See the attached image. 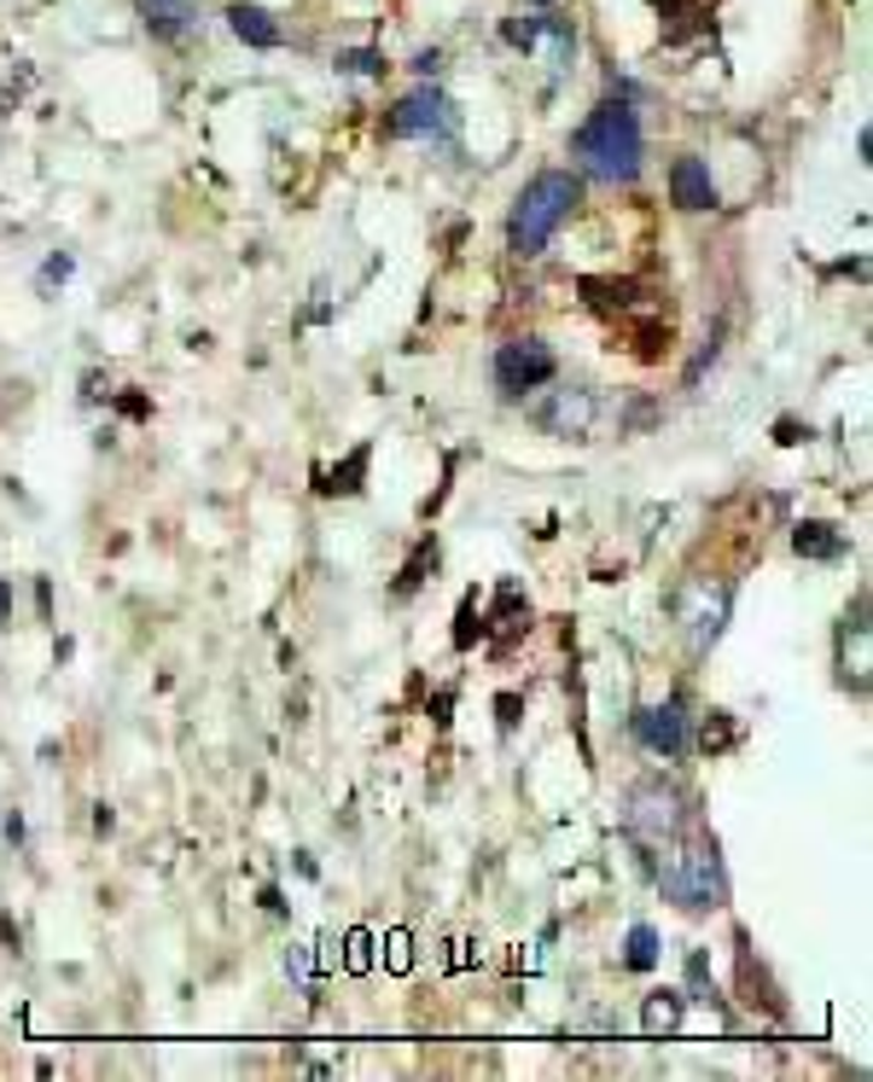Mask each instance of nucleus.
Returning a JSON list of instances; mask_svg holds the SVG:
<instances>
[{"mask_svg":"<svg viewBox=\"0 0 873 1082\" xmlns=\"http://www.w3.org/2000/svg\"><path fill=\"white\" fill-rule=\"evenodd\" d=\"M571 157L594 181H635L641 175V117L629 99H605V106L571 134Z\"/></svg>","mask_w":873,"mask_h":1082,"instance_id":"obj_1","label":"nucleus"},{"mask_svg":"<svg viewBox=\"0 0 873 1082\" xmlns=\"http://www.w3.org/2000/svg\"><path fill=\"white\" fill-rule=\"evenodd\" d=\"M582 204V181L565 175V170H547L536 175L531 187L519 193L513 216H506V251L513 256H542L547 239L559 233V221Z\"/></svg>","mask_w":873,"mask_h":1082,"instance_id":"obj_2","label":"nucleus"},{"mask_svg":"<svg viewBox=\"0 0 873 1082\" xmlns=\"http://www.w3.org/2000/svg\"><path fill=\"white\" fill-rule=\"evenodd\" d=\"M547 379H554V350L542 338H506L495 350V391L501 396H524Z\"/></svg>","mask_w":873,"mask_h":1082,"instance_id":"obj_3","label":"nucleus"},{"mask_svg":"<svg viewBox=\"0 0 873 1082\" xmlns=\"http://www.w3.org/2000/svg\"><path fill=\"white\" fill-rule=\"evenodd\" d=\"M664 890L676 896L681 908H717L722 903V867H717V850H687L676 867L664 873Z\"/></svg>","mask_w":873,"mask_h":1082,"instance_id":"obj_4","label":"nucleus"},{"mask_svg":"<svg viewBox=\"0 0 873 1082\" xmlns=\"http://www.w3.org/2000/svg\"><path fill=\"white\" fill-rule=\"evenodd\" d=\"M635 733H641V745L653 751V757H664V763H676V757H687V751H694V733H687L681 699H664V704H653V710H641V717H635Z\"/></svg>","mask_w":873,"mask_h":1082,"instance_id":"obj_5","label":"nucleus"},{"mask_svg":"<svg viewBox=\"0 0 873 1082\" xmlns=\"http://www.w3.org/2000/svg\"><path fill=\"white\" fill-rule=\"evenodd\" d=\"M443 129H449V99H443L437 88H414L391 117H384V134H391V140H432Z\"/></svg>","mask_w":873,"mask_h":1082,"instance_id":"obj_6","label":"nucleus"},{"mask_svg":"<svg viewBox=\"0 0 873 1082\" xmlns=\"http://www.w3.org/2000/svg\"><path fill=\"white\" fill-rule=\"evenodd\" d=\"M669 198H676L681 210H710V204H717V181H710V170L699 157H676L669 163Z\"/></svg>","mask_w":873,"mask_h":1082,"instance_id":"obj_7","label":"nucleus"},{"mask_svg":"<svg viewBox=\"0 0 873 1082\" xmlns=\"http://www.w3.org/2000/svg\"><path fill=\"white\" fill-rule=\"evenodd\" d=\"M542 425L559 437H582L588 425H594V396L588 391H559L554 407H542Z\"/></svg>","mask_w":873,"mask_h":1082,"instance_id":"obj_8","label":"nucleus"},{"mask_svg":"<svg viewBox=\"0 0 873 1082\" xmlns=\"http://www.w3.org/2000/svg\"><path fill=\"white\" fill-rule=\"evenodd\" d=\"M635 832H653V839H664V832H676V791H664L658 780L635 791Z\"/></svg>","mask_w":873,"mask_h":1082,"instance_id":"obj_9","label":"nucleus"},{"mask_svg":"<svg viewBox=\"0 0 873 1082\" xmlns=\"http://www.w3.org/2000/svg\"><path fill=\"white\" fill-rule=\"evenodd\" d=\"M134 7H140L152 35H181V30H193V18H198V0H134Z\"/></svg>","mask_w":873,"mask_h":1082,"instance_id":"obj_10","label":"nucleus"},{"mask_svg":"<svg viewBox=\"0 0 873 1082\" xmlns=\"http://www.w3.org/2000/svg\"><path fill=\"white\" fill-rule=\"evenodd\" d=\"M228 18H233V35L239 41H251V47H280V24L262 7H233Z\"/></svg>","mask_w":873,"mask_h":1082,"instance_id":"obj_11","label":"nucleus"},{"mask_svg":"<svg viewBox=\"0 0 873 1082\" xmlns=\"http://www.w3.org/2000/svg\"><path fill=\"white\" fill-rule=\"evenodd\" d=\"M792 547H798L804 559H839L844 536H832V524H798L792 529Z\"/></svg>","mask_w":873,"mask_h":1082,"instance_id":"obj_12","label":"nucleus"},{"mask_svg":"<svg viewBox=\"0 0 873 1082\" xmlns=\"http://www.w3.org/2000/svg\"><path fill=\"white\" fill-rule=\"evenodd\" d=\"M368 460H373V448H356V455H343L332 472H327V483H320V489H327V495H356L361 478H368Z\"/></svg>","mask_w":873,"mask_h":1082,"instance_id":"obj_13","label":"nucleus"},{"mask_svg":"<svg viewBox=\"0 0 873 1082\" xmlns=\"http://www.w3.org/2000/svg\"><path fill=\"white\" fill-rule=\"evenodd\" d=\"M582 292H588L594 309H629V303H635V285L629 280H582Z\"/></svg>","mask_w":873,"mask_h":1082,"instance_id":"obj_14","label":"nucleus"},{"mask_svg":"<svg viewBox=\"0 0 873 1082\" xmlns=\"http://www.w3.org/2000/svg\"><path fill=\"white\" fill-rule=\"evenodd\" d=\"M623 961H629V972H653V966H658V931H653V926H635V931H629Z\"/></svg>","mask_w":873,"mask_h":1082,"instance_id":"obj_15","label":"nucleus"},{"mask_svg":"<svg viewBox=\"0 0 873 1082\" xmlns=\"http://www.w3.org/2000/svg\"><path fill=\"white\" fill-rule=\"evenodd\" d=\"M676 1018H681V995H653V1002H646V1018H641V1025L646 1030H676Z\"/></svg>","mask_w":873,"mask_h":1082,"instance_id":"obj_16","label":"nucleus"},{"mask_svg":"<svg viewBox=\"0 0 873 1082\" xmlns=\"http://www.w3.org/2000/svg\"><path fill=\"white\" fill-rule=\"evenodd\" d=\"M432 559H437V542H419V554L402 565V577H396V594H414V588L425 582V565H432Z\"/></svg>","mask_w":873,"mask_h":1082,"instance_id":"obj_17","label":"nucleus"},{"mask_svg":"<svg viewBox=\"0 0 873 1082\" xmlns=\"http://www.w3.org/2000/svg\"><path fill=\"white\" fill-rule=\"evenodd\" d=\"M343 966H350V972H368L373 966V931H350V937H343Z\"/></svg>","mask_w":873,"mask_h":1082,"instance_id":"obj_18","label":"nucleus"},{"mask_svg":"<svg viewBox=\"0 0 873 1082\" xmlns=\"http://www.w3.org/2000/svg\"><path fill=\"white\" fill-rule=\"evenodd\" d=\"M483 635V623H478V594H466V605H460V629H455V646L460 652H472V641Z\"/></svg>","mask_w":873,"mask_h":1082,"instance_id":"obj_19","label":"nucleus"},{"mask_svg":"<svg viewBox=\"0 0 873 1082\" xmlns=\"http://www.w3.org/2000/svg\"><path fill=\"white\" fill-rule=\"evenodd\" d=\"M728 740H734V728H728L722 710H710V717H705V733H699V745H705V751H722Z\"/></svg>","mask_w":873,"mask_h":1082,"instance_id":"obj_20","label":"nucleus"},{"mask_svg":"<svg viewBox=\"0 0 873 1082\" xmlns=\"http://www.w3.org/2000/svg\"><path fill=\"white\" fill-rule=\"evenodd\" d=\"M384 961H391V972H408L414 954H408V931H391L384 937Z\"/></svg>","mask_w":873,"mask_h":1082,"instance_id":"obj_21","label":"nucleus"},{"mask_svg":"<svg viewBox=\"0 0 873 1082\" xmlns=\"http://www.w3.org/2000/svg\"><path fill=\"white\" fill-rule=\"evenodd\" d=\"M338 70H350V76H379L384 65H379V53H338Z\"/></svg>","mask_w":873,"mask_h":1082,"instance_id":"obj_22","label":"nucleus"},{"mask_svg":"<svg viewBox=\"0 0 873 1082\" xmlns=\"http://www.w3.org/2000/svg\"><path fill=\"white\" fill-rule=\"evenodd\" d=\"M495 710H501V728H513V722H519V692H501Z\"/></svg>","mask_w":873,"mask_h":1082,"instance_id":"obj_23","label":"nucleus"},{"mask_svg":"<svg viewBox=\"0 0 873 1082\" xmlns=\"http://www.w3.org/2000/svg\"><path fill=\"white\" fill-rule=\"evenodd\" d=\"M7 611H12V588L0 582V629H7Z\"/></svg>","mask_w":873,"mask_h":1082,"instance_id":"obj_24","label":"nucleus"},{"mask_svg":"<svg viewBox=\"0 0 873 1082\" xmlns=\"http://www.w3.org/2000/svg\"><path fill=\"white\" fill-rule=\"evenodd\" d=\"M536 7H547V0H536Z\"/></svg>","mask_w":873,"mask_h":1082,"instance_id":"obj_25","label":"nucleus"}]
</instances>
